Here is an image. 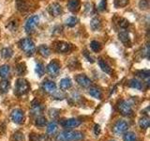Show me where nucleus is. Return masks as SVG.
<instances>
[{
  "mask_svg": "<svg viewBox=\"0 0 150 141\" xmlns=\"http://www.w3.org/2000/svg\"><path fill=\"white\" fill-rule=\"evenodd\" d=\"M84 138V134L80 131H63L60 133L56 141H82Z\"/></svg>",
  "mask_w": 150,
  "mask_h": 141,
  "instance_id": "nucleus-1",
  "label": "nucleus"
},
{
  "mask_svg": "<svg viewBox=\"0 0 150 141\" xmlns=\"http://www.w3.org/2000/svg\"><path fill=\"white\" fill-rule=\"evenodd\" d=\"M30 89V85L25 79L23 78H19L17 79L16 84H15V92L17 95L21 96V95H25L26 94Z\"/></svg>",
  "mask_w": 150,
  "mask_h": 141,
  "instance_id": "nucleus-2",
  "label": "nucleus"
},
{
  "mask_svg": "<svg viewBox=\"0 0 150 141\" xmlns=\"http://www.w3.org/2000/svg\"><path fill=\"white\" fill-rule=\"evenodd\" d=\"M20 47H21V49L25 52L26 56H32L36 51V47H35L34 42H33L30 39H28V38L23 39L20 41Z\"/></svg>",
  "mask_w": 150,
  "mask_h": 141,
  "instance_id": "nucleus-3",
  "label": "nucleus"
},
{
  "mask_svg": "<svg viewBox=\"0 0 150 141\" xmlns=\"http://www.w3.org/2000/svg\"><path fill=\"white\" fill-rule=\"evenodd\" d=\"M39 22H40L39 15H33L28 18L25 23V29L26 33L31 34V33L34 32L36 26L39 25Z\"/></svg>",
  "mask_w": 150,
  "mask_h": 141,
  "instance_id": "nucleus-4",
  "label": "nucleus"
},
{
  "mask_svg": "<svg viewBox=\"0 0 150 141\" xmlns=\"http://www.w3.org/2000/svg\"><path fill=\"white\" fill-rule=\"evenodd\" d=\"M117 107H118V110L123 116L126 117H129L133 114V110L132 107H131L130 103H128L127 101L121 100L118 102V105H117Z\"/></svg>",
  "mask_w": 150,
  "mask_h": 141,
  "instance_id": "nucleus-5",
  "label": "nucleus"
},
{
  "mask_svg": "<svg viewBox=\"0 0 150 141\" xmlns=\"http://www.w3.org/2000/svg\"><path fill=\"white\" fill-rule=\"evenodd\" d=\"M128 128H129L128 122L125 121L124 120H119L115 122L114 127H112V132L116 135H121L125 133L128 130Z\"/></svg>",
  "mask_w": 150,
  "mask_h": 141,
  "instance_id": "nucleus-6",
  "label": "nucleus"
},
{
  "mask_svg": "<svg viewBox=\"0 0 150 141\" xmlns=\"http://www.w3.org/2000/svg\"><path fill=\"white\" fill-rule=\"evenodd\" d=\"M47 72L53 77H56L60 72V64L57 60H53L47 66Z\"/></svg>",
  "mask_w": 150,
  "mask_h": 141,
  "instance_id": "nucleus-7",
  "label": "nucleus"
},
{
  "mask_svg": "<svg viewBox=\"0 0 150 141\" xmlns=\"http://www.w3.org/2000/svg\"><path fill=\"white\" fill-rule=\"evenodd\" d=\"M54 49L57 53L65 54V53H69V52L71 51L72 45L65 41H57L54 45Z\"/></svg>",
  "mask_w": 150,
  "mask_h": 141,
  "instance_id": "nucleus-8",
  "label": "nucleus"
},
{
  "mask_svg": "<svg viewBox=\"0 0 150 141\" xmlns=\"http://www.w3.org/2000/svg\"><path fill=\"white\" fill-rule=\"evenodd\" d=\"M11 119L15 123L22 124L23 122V120H25V115H23V112L21 109H14L11 112Z\"/></svg>",
  "mask_w": 150,
  "mask_h": 141,
  "instance_id": "nucleus-9",
  "label": "nucleus"
},
{
  "mask_svg": "<svg viewBox=\"0 0 150 141\" xmlns=\"http://www.w3.org/2000/svg\"><path fill=\"white\" fill-rule=\"evenodd\" d=\"M81 124V120L78 119H68L61 121V125L65 128H76Z\"/></svg>",
  "mask_w": 150,
  "mask_h": 141,
  "instance_id": "nucleus-10",
  "label": "nucleus"
},
{
  "mask_svg": "<svg viewBox=\"0 0 150 141\" xmlns=\"http://www.w3.org/2000/svg\"><path fill=\"white\" fill-rule=\"evenodd\" d=\"M75 80H76V82L80 85L81 87L83 88H88L90 87L91 85V80L89 79L86 75L84 74H78L76 77H75Z\"/></svg>",
  "mask_w": 150,
  "mask_h": 141,
  "instance_id": "nucleus-11",
  "label": "nucleus"
},
{
  "mask_svg": "<svg viewBox=\"0 0 150 141\" xmlns=\"http://www.w3.org/2000/svg\"><path fill=\"white\" fill-rule=\"evenodd\" d=\"M41 88L47 93H54L56 91L55 83L53 81H50V80H46V81H44L43 83H42Z\"/></svg>",
  "mask_w": 150,
  "mask_h": 141,
  "instance_id": "nucleus-12",
  "label": "nucleus"
},
{
  "mask_svg": "<svg viewBox=\"0 0 150 141\" xmlns=\"http://www.w3.org/2000/svg\"><path fill=\"white\" fill-rule=\"evenodd\" d=\"M48 11L52 16L57 17L60 15L61 13H62V7H61L58 3H54V4H52L49 6Z\"/></svg>",
  "mask_w": 150,
  "mask_h": 141,
  "instance_id": "nucleus-13",
  "label": "nucleus"
},
{
  "mask_svg": "<svg viewBox=\"0 0 150 141\" xmlns=\"http://www.w3.org/2000/svg\"><path fill=\"white\" fill-rule=\"evenodd\" d=\"M42 111H43V107H42L41 103L39 101L35 100L31 105V113L33 115L38 116V115L41 114Z\"/></svg>",
  "mask_w": 150,
  "mask_h": 141,
  "instance_id": "nucleus-14",
  "label": "nucleus"
},
{
  "mask_svg": "<svg viewBox=\"0 0 150 141\" xmlns=\"http://www.w3.org/2000/svg\"><path fill=\"white\" fill-rule=\"evenodd\" d=\"M80 7H81V2H80V0H69L68 9L70 11L77 12L80 9Z\"/></svg>",
  "mask_w": 150,
  "mask_h": 141,
  "instance_id": "nucleus-15",
  "label": "nucleus"
},
{
  "mask_svg": "<svg viewBox=\"0 0 150 141\" xmlns=\"http://www.w3.org/2000/svg\"><path fill=\"white\" fill-rule=\"evenodd\" d=\"M88 93L90 94V96H92L93 98L95 99H98V100H100L102 98V92L100 89H98V88L96 87H91L89 88L88 90Z\"/></svg>",
  "mask_w": 150,
  "mask_h": 141,
  "instance_id": "nucleus-16",
  "label": "nucleus"
},
{
  "mask_svg": "<svg viewBox=\"0 0 150 141\" xmlns=\"http://www.w3.org/2000/svg\"><path fill=\"white\" fill-rule=\"evenodd\" d=\"M38 51H39V53L40 56H42L43 58H48V56L51 55V50L50 48L47 45H40L39 48H38Z\"/></svg>",
  "mask_w": 150,
  "mask_h": 141,
  "instance_id": "nucleus-17",
  "label": "nucleus"
},
{
  "mask_svg": "<svg viewBox=\"0 0 150 141\" xmlns=\"http://www.w3.org/2000/svg\"><path fill=\"white\" fill-rule=\"evenodd\" d=\"M90 26L92 28V30L94 31H98L100 29L101 27V22H100V19L98 18V17H95L93 18L91 22H90Z\"/></svg>",
  "mask_w": 150,
  "mask_h": 141,
  "instance_id": "nucleus-18",
  "label": "nucleus"
},
{
  "mask_svg": "<svg viewBox=\"0 0 150 141\" xmlns=\"http://www.w3.org/2000/svg\"><path fill=\"white\" fill-rule=\"evenodd\" d=\"M71 80H70L69 78H63L61 79L60 81V88L62 89V90H66V89H69L71 88Z\"/></svg>",
  "mask_w": 150,
  "mask_h": 141,
  "instance_id": "nucleus-19",
  "label": "nucleus"
},
{
  "mask_svg": "<svg viewBox=\"0 0 150 141\" xmlns=\"http://www.w3.org/2000/svg\"><path fill=\"white\" fill-rule=\"evenodd\" d=\"M118 37H119V40L123 42V43L125 44H128L129 43V41H130V38H129V32L128 31H121L119 32V34H118Z\"/></svg>",
  "mask_w": 150,
  "mask_h": 141,
  "instance_id": "nucleus-20",
  "label": "nucleus"
},
{
  "mask_svg": "<svg viewBox=\"0 0 150 141\" xmlns=\"http://www.w3.org/2000/svg\"><path fill=\"white\" fill-rule=\"evenodd\" d=\"M57 129H58L57 124H56L55 122L52 121L48 125H47V134L53 135L56 133V132H57Z\"/></svg>",
  "mask_w": 150,
  "mask_h": 141,
  "instance_id": "nucleus-21",
  "label": "nucleus"
},
{
  "mask_svg": "<svg viewBox=\"0 0 150 141\" xmlns=\"http://www.w3.org/2000/svg\"><path fill=\"white\" fill-rule=\"evenodd\" d=\"M98 65H100V68L104 73H112V70H111V68H110V66L108 65V64L105 62V60H103L102 58H100V59H98Z\"/></svg>",
  "mask_w": 150,
  "mask_h": 141,
  "instance_id": "nucleus-22",
  "label": "nucleus"
},
{
  "mask_svg": "<svg viewBox=\"0 0 150 141\" xmlns=\"http://www.w3.org/2000/svg\"><path fill=\"white\" fill-rule=\"evenodd\" d=\"M9 73H11V68L8 65H3L0 67V77L6 78L9 75Z\"/></svg>",
  "mask_w": 150,
  "mask_h": 141,
  "instance_id": "nucleus-23",
  "label": "nucleus"
},
{
  "mask_svg": "<svg viewBox=\"0 0 150 141\" xmlns=\"http://www.w3.org/2000/svg\"><path fill=\"white\" fill-rule=\"evenodd\" d=\"M12 55H13V51L11 50V48H9V47H6V48H3L1 50V56L5 59L11 58Z\"/></svg>",
  "mask_w": 150,
  "mask_h": 141,
  "instance_id": "nucleus-24",
  "label": "nucleus"
},
{
  "mask_svg": "<svg viewBox=\"0 0 150 141\" xmlns=\"http://www.w3.org/2000/svg\"><path fill=\"white\" fill-rule=\"evenodd\" d=\"M11 87V84L8 81V80H2L0 82V92L1 93H7Z\"/></svg>",
  "mask_w": 150,
  "mask_h": 141,
  "instance_id": "nucleus-25",
  "label": "nucleus"
},
{
  "mask_svg": "<svg viewBox=\"0 0 150 141\" xmlns=\"http://www.w3.org/2000/svg\"><path fill=\"white\" fill-rule=\"evenodd\" d=\"M139 125H140V127L142 129L146 130L148 127H149V125H150V120H149V119H148L147 117H143L142 119L139 120Z\"/></svg>",
  "mask_w": 150,
  "mask_h": 141,
  "instance_id": "nucleus-26",
  "label": "nucleus"
},
{
  "mask_svg": "<svg viewBox=\"0 0 150 141\" xmlns=\"http://www.w3.org/2000/svg\"><path fill=\"white\" fill-rule=\"evenodd\" d=\"M124 141H138V137L133 132H128L124 135Z\"/></svg>",
  "mask_w": 150,
  "mask_h": 141,
  "instance_id": "nucleus-27",
  "label": "nucleus"
},
{
  "mask_svg": "<svg viewBox=\"0 0 150 141\" xmlns=\"http://www.w3.org/2000/svg\"><path fill=\"white\" fill-rule=\"evenodd\" d=\"M129 86L130 88H135V89H142V88H143L142 83H141L139 80L135 79V78L130 80L129 83Z\"/></svg>",
  "mask_w": 150,
  "mask_h": 141,
  "instance_id": "nucleus-28",
  "label": "nucleus"
},
{
  "mask_svg": "<svg viewBox=\"0 0 150 141\" xmlns=\"http://www.w3.org/2000/svg\"><path fill=\"white\" fill-rule=\"evenodd\" d=\"M47 124V120L45 119V117H38L37 120H35V125L38 127H44Z\"/></svg>",
  "mask_w": 150,
  "mask_h": 141,
  "instance_id": "nucleus-29",
  "label": "nucleus"
},
{
  "mask_svg": "<svg viewBox=\"0 0 150 141\" xmlns=\"http://www.w3.org/2000/svg\"><path fill=\"white\" fill-rule=\"evenodd\" d=\"M77 23H78V19L76 17H69L67 20H66V24H67V26H69V27H73L77 25Z\"/></svg>",
  "mask_w": 150,
  "mask_h": 141,
  "instance_id": "nucleus-30",
  "label": "nucleus"
},
{
  "mask_svg": "<svg viewBox=\"0 0 150 141\" xmlns=\"http://www.w3.org/2000/svg\"><path fill=\"white\" fill-rule=\"evenodd\" d=\"M90 47H91V49H92L94 52H96V53H98V52H100V51L101 50V44H100L98 41H91Z\"/></svg>",
  "mask_w": 150,
  "mask_h": 141,
  "instance_id": "nucleus-31",
  "label": "nucleus"
},
{
  "mask_svg": "<svg viewBox=\"0 0 150 141\" xmlns=\"http://www.w3.org/2000/svg\"><path fill=\"white\" fill-rule=\"evenodd\" d=\"M12 141H25V135L22 132L18 131L12 135Z\"/></svg>",
  "mask_w": 150,
  "mask_h": 141,
  "instance_id": "nucleus-32",
  "label": "nucleus"
},
{
  "mask_svg": "<svg viewBox=\"0 0 150 141\" xmlns=\"http://www.w3.org/2000/svg\"><path fill=\"white\" fill-rule=\"evenodd\" d=\"M36 73L38 74V76L39 77H41L42 75L44 74V67H43V65H42L41 63H38L36 65Z\"/></svg>",
  "mask_w": 150,
  "mask_h": 141,
  "instance_id": "nucleus-33",
  "label": "nucleus"
},
{
  "mask_svg": "<svg viewBox=\"0 0 150 141\" xmlns=\"http://www.w3.org/2000/svg\"><path fill=\"white\" fill-rule=\"evenodd\" d=\"M29 139H30V141H44V140H46V137L43 135L32 134L31 135H29Z\"/></svg>",
  "mask_w": 150,
  "mask_h": 141,
  "instance_id": "nucleus-34",
  "label": "nucleus"
},
{
  "mask_svg": "<svg viewBox=\"0 0 150 141\" xmlns=\"http://www.w3.org/2000/svg\"><path fill=\"white\" fill-rule=\"evenodd\" d=\"M25 70H26V67H25V65L23 63H20V64L17 65L16 72H17V73L19 75H23V73H25Z\"/></svg>",
  "mask_w": 150,
  "mask_h": 141,
  "instance_id": "nucleus-35",
  "label": "nucleus"
},
{
  "mask_svg": "<svg viewBox=\"0 0 150 141\" xmlns=\"http://www.w3.org/2000/svg\"><path fill=\"white\" fill-rule=\"evenodd\" d=\"M129 3V0H115V8H124Z\"/></svg>",
  "mask_w": 150,
  "mask_h": 141,
  "instance_id": "nucleus-36",
  "label": "nucleus"
},
{
  "mask_svg": "<svg viewBox=\"0 0 150 141\" xmlns=\"http://www.w3.org/2000/svg\"><path fill=\"white\" fill-rule=\"evenodd\" d=\"M106 7H107V0H101L98 6V9L100 11H103L106 9Z\"/></svg>",
  "mask_w": 150,
  "mask_h": 141,
  "instance_id": "nucleus-37",
  "label": "nucleus"
},
{
  "mask_svg": "<svg viewBox=\"0 0 150 141\" xmlns=\"http://www.w3.org/2000/svg\"><path fill=\"white\" fill-rule=\"evenodd\" d=\"M49 115H50V117L52 118V119L54 120V119H56V118H58L59 111L57 109H51L49 111Z\"/></svg>",
  "mask_w": 150,
  "mask_h": 141,
  "instance_id": "nucleus-38",
  "label": "nucleus"
},
{
  "mask_svg": "<svg viewBox=\"0 0 150 141\" xmlns=\"http://www.w3.org/2000/svg\"><path fill=\"white\" fill-rule=\"evenodd\" d=\"M129 23L128 20H126V19L122 18V19H120V20H119V26L120 27H122V28H127V27L129 26Z\"/></svg>",
  "mask_w": 150,
  "mask_h": 141,
  "instance_id": "nucleus-39",
  "label": "nucleus"
},
{
  "mask_svg": "<svg viewBox=\"0 0 150 141\" xmlns=\"http://www.w3.org/2000/svg\"><path fill=\"white\" fill-rule=\"evenodd\" d=\"M138 74H139V76H140V77H142V78H144V79H148L149 76H150L149 70H142V72H140Z\"/></svg>",
  "mask_w": 150,
  "mask_h": 141,
  "instance_id": "nucleus-40",
  "label": "nucleus"
},
{
  "mask_svg": "<svg viewBox=\"0 0 150 141\" xmlns=\"http://www.w3.org/2000/svg\"><path fill=\"white\" fill-rule=\"evenodd\" d=\"M139 6L142 9H146L148 8V3L146 0H141L139 3Z\"/></svg>",
  "mask_w": 150,
  "mask_h": 141,
  "instance_id": "nucleus-41",
  "label": "nucleus"
},
{
  "mask_svg": "<svg viewBox=\"0 0 150 141\" xmlns=\"http://www.w3.org/2000/svg\"><path fill=\"white\" fill-rule=\"evenodd\" d=\"M83 55H84V56H86V58H87V60L89 61V62H91V63H93V62H94V59H93V58H92V56H91L90 55L88 54V52H87L86 50L83 52Z\"/></svg>",
  "mask_w": 150,
  "mask_h": 141,
  "instance_id": "nucleus-42",
  "label": "nucleus"
},
{
  "mask_svg": "<svg viewBox=\"0 0 150 141\" xmlns=\"http://www.w3.org/2000/svg\"><path fill=\"white\" fill-rule=\"evenodd\" d=\"M94 133H95L96 135H98L100 134V127L98 125H95V127H94Z\"/></svg>",
  "mask_w": 150,
  "mask_h": 141,
  "instance_id": "nucleus-43",
  "label": "nucleus"
}]
</instances>
